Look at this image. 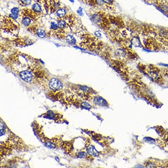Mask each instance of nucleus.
Returning a JSON list of instances; mask_svg holds the SVG:
<instances>
[{
  "label": "nucleus",
  "mask_w": 168,
  "mask_h": 168,
  "mask_svg": "<svg viewBox=\"0 0 168 168\" xmlns=\"http://www.w3.org/2000/svg\"><path fill=\"white\" fill-rule=\"evenodd\" d=\"M1 29L7 33L17 35L20 24L15 19L9 15H1Z\"/></svg>",
  "instance_id": "f257e3e1"
},
{
  "label": "nucleus",
  "mask_w": 168,
  "mask_h": 168,
  "mask_svg": "<svg viewBox=\"0 0 168 168\" xmlns=\"http://www.w3.org/2000/svg\"><path fill=\"white\" fill-rule=\"evenodd\" d=\"M36 3H39L43 7L46 14H53L56 13L60 7H62L59 0H34Z\"/></svg>",
  "instance_id": "f03ea898"
},
{
  "label": "nucleus",
  "mask_w": 168,
  "mask_h": 168,
  "mask_svg": "<svg viewBox=\"0 0 168 168\" xmlns=\"http://www.w3.org/2000/svg\"><path fill=\"white\" fill-rule=\"evenodd\" d=\"M67 35L66 30L59 28L56 21H52L51 22L50 28V30L47 31V37H53L59 40H63L66 39Z\"/></svg>",
  "instance_id": "7ed1b4c3"
},
{
  "label": "nucleus",
  "mask_w": 168,
  "mask_h": 168,
  "mask_svg": "<svg viewBox=\"0 0 168 168\" xmlns=\"http://www.w3.org/2000/svg\"><path fill=\"white\" fill-rule=\"evenodd\" d=\"M27 30L40 38H44L47 36V32L45 31L44 26L40 21L33 22L31 25L27 27Z\"/></svg>",
  "instance_id": "20e7f679"
},
{
  "label": "nucleus",
  "mask_w": 168,
  "mask_h": 168,
  "mask_svg": "<svg viewBox=\"0 0 168 168\" xmlns=\"http://www.w3.org/2000/svg\"><path fill=\"white\" fill-rule=\"evenodd\" d=\"M44 15H43L39 14L35 12L32 9H29L28 7H24V8L20 9L19 12V17L21 18L22 17H27L31 18L33 22L34 21H40Z\"/></svg>",
  "instance_id": "39448f33"
},
{
  "label": "nucleus",
  "mask_w": 168,
  "mask_h": 168,
  "mask_svg": "<svg viewBox=\"0 0 168 168\" xmlns=\"http://www.w3.org/2000/svg\"><path fill=\"white\" fill-rule=\"evenodd\" d=\"M64 20V21L66 22L68 27L71 28L72 31L75 32V29L78 28L80 21L79 18L76 14H75L73 12H67V14L66 15L64 18H62Z\"/></svg>",
  "instance_id": "423d86ee"
},
{
  "label": "nucleus",
  "mask_w": 168,
  "mask_h": 168,
  "mask_svg": "<svg viewBox=\"0 0 168 168\" xmlns=\"http://www.w3.org/2000/svg\"><path fill=\"white\" fill-rule=\"evenodd\" d=\"M85 4L89 6L94 9H103L108 10V8L103 0H80Z\"/></svg>",
  "instance_id": "0eeeda50"
},
{
  "label": "nucleus",
  "mask_w": 168,
  "mask_h": 168,
  "mask_svg": "<svg viewBox=\"0 0 168 168\" xmlns=\"http://www.w3.org/2000/svg\"><path fill=\"white\" fill-rule=\"evenodd\" d=\"M12 42L14 45L19 46V47H25V46L32 45L34 43V41L28 37H19L13 40Z\"/></svg>",
  "instance_id": "6e6552de"
},
{
  "label": "nucleus",
  "mask_w": 168,
  "mask_h": 168,
  "mask_svg": "<svg viewBox=\"0 0 168 168\" xmlns=\"http://www.w3.org/2000/svg\"><path fill=\"white\" fill-rule=\"evenodd\" d=\"M18 76L22 80L26 83H31L33 80H34L35 77L32 72L30 70L23 69L18 72Z\"/></svg>",
  "instance_id": "1a4fd4ad"
},
{
  "label": "nucleus",
  "mask_w": 168,
  "mask_h": 168,
  "mask_svg": "<svg viewBox=\"0 0 168 168\" xmlns=\"http://www.w3.org/2000/svg\"><path fill=\"white\" fill-rule=\"evenodd\" d=\"M48 87L53 92H59L63 88V84L58 78H52L49 80Z\"/></svg>",
  "instance_id": "9d476101"
},
{
  "label": "nucleus",
  "mask_w": 168,
  "mask_h": 168,
  "mask_svg": "<svg viewBox=\"0 0 168 168\" xmlns=\"http://www.w3.org/2000/svg\"><path fill=\"white\" fill-rule=\"evenodd\" d=\"M86 150L88 154L91 156H98L99 155V153L96 150L95 147L90 144L86 145Z\"/></svg>",
  "instance_id": "9b49d317"
},
{
  "label": "nucleus",
  "mask_w": 168,
  "mask_h": 168,
  "mask_svg": "<svg viewBox=\"0 0 168 168\" xmlns=\"http://www.w3.org/2000/svg\"><path fill=\"white\" fill-rule=\"evenodd\" d=\"M31 9H32L35 12L37 13V14H39L43 15H45V13H44V12L43 7H42V6L40 5L39 3L35 2V3L32 5Z\"/></svg>",
  "instance_id": "f8f14e48"
},
{
  "label": "nucleus",
  "mask_w": 168,
  "mask_h": 168,
  "mask_svg": "<svg viewBox=\"0 0 168 168\" xmlns=\"http://www.w3.org/2000/svg\"><path fill=\"white\" fill-rule=\"evenodd\" d=\"M92 99H93V102L94 104L97 105L98 106H104L107 105L106 101L104 99H103L102 97H99V96L95 97L92 98Z\"/></svg>",
  "instance_id": "ddd939ff"
},
{
  "label": "nucleus",
  "mask_w": 168,
  "mask_h": 168,
  "mask_svg": "<svg viewBox=\"0 0 168 168\" xmlns=\"http://www.w3.org/2000/svg\"><path fill=\"white\" fill-rule=\"evenodd\" d=\"M67 9L66 8V7L62 6L56 11V13H55V14H56V17H55V18H64L66 15L67 14Z\"/></svg>",
  "instance_id": "4468645a"
},
{
  "label": "nucleus",
  "mask_w": 168,
  "mask_h": 168,
  "mask_svg": "<svg viewBox=\"0 0 168 168\" xmlns=\"http://www.w3.org/2000/svg\"><path fill=\"white\" fill-rule=\"evenodd\" d=\"M65 40L67 43L69 44V45H77V39H75V37L73 36V35H72V34H67V36H66Z\"/></svg>",
  "instance_id": "2eb2a0df"
},
{
  "label": "nucleus",
  "mask_w": 168,
  "mask_h": 168,
  "mask_svg": "<svg viewBox=\"0 0 168 168\" xmlns=\"http://www.w3.org/2000/svg\"><path fill=\"white\" fill-rule=\"evenodd\" d=\"M21 19V24L23 25V26H25L26 27H28L29 26V25H31L32 23H33L32 20L31 19V18H29V17H22L20 18Z\"/></svg>",
  "instance_id": "dca6fc26"
},
{
  "label": "nucleus",
  "mask_w": 168,
  "mask_h": 168,
  "mask_svg": "<svg viewBox=\"0 0 168 168\" xmlns=\"http://www.w3.org/2000/svg\"><path fill=\"white\" fill-rule=\"evenodd\" d=\"M19 12H20V9L18 8V7H14L11 9V14H12V17H11L14 18V19L16 20L17 18H18L19 17Z\"/></svg>",
  "instance_id": "f3484780"
},
{
  "label": "nucleus",
  "mask_w": 168,
  "mask_h": 168,
  "mask_svg": "<svg viewBox=\"0 0 168 168\" xmlns=\"http://www.w3.org/2000/svg\"><path fill=\"white\" fill-rule=\"evenodd\" d=\"M130 42L131 44H132L133 45H134V47H140V46H141L140 40L137 36H134L132 38V39H131Z\"/></svg>",
  "instance_id": "a211bd4d"
},
{
  "label": "nucleus",
  "mask_w": 168,
  "mask_h": 168,
  "mask_svg": "<svg viewBox=\"0 0 168 168\" xmlns=\"http://www.w3.org/2000/svg\"><path fill=\"white\" fill-rule=\"evenodd\" d=\"M17 1L20 6L25 7L30 5L32 3V0H17Z\"/></svg>",
  "instance_id": "6ab92c4d"
},
{
  "label": "nucleus",
  "mask_w": 168,
  "mask_h": 168,
  "mask_svg": "<svg viewBox=\"0 0 168 168\" xmlns=\"http://www.w3.org/2000/svg\"><path fill=\"white\" fill-rule=\"evenodd\" d=\"M88 153L85 152L84 151H79V152H77L76 154H75V155H76L77 157L79 158H88Z\"/></svg>",
  "instance_id": "aec40b11"
},
{
  "label": "nucleus",
  "mask_w": 168,
  "mask_h": 168,
  "mask_svg": "<svg viewBox=\"0 0 168 168\" xmlns=\"http://www.w3.org/2000/svg\"><path fill=\"white\" fill-rule=\"evenodd\" d=\"M80 106L82 107V108H85V109H89V108H90V107H91L90 104H89V103H87V102H84V101L81 103Z\"/></svg>",
  "instance_id": "412c9836"
},
{
  "label": "nucleus",
  "mask_w": 168,
  "mask_h": 168,
  "mask_svg": "<svg viewBox=\"0 0 168 168\" xmlns=\"http://www.w3.org/2000/svg\"><path fill=\"white\" fill-rule=\"evenodd\" d=\"M145 166H146V167H155V165L154 162H153V161H147Z\"/></svg>",
  "instance_id": "4be33fe9"
},
{
  "label": "nucleus",
  "mask_w": 168,
  "mask_h": 168,
  "mask_svg": "<svg viewBox=\"0 0 168 168\" xmlns=\"http://www.w3.org/2000/svg\"><path fill=\"white\" fill-rule=\"evenodd\" d=\"M144 1H149V0H144Z\"/></svg>",
  "instance_id": "5701e85b"
}]
</instances>
